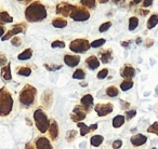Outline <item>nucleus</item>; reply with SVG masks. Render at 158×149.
Here are the masks:
<instances>
[{"instance_id": "603ef678", "label": "nucleus", "mask_w": 158, "mask_h": 149, "mask_svg": "<svg viewBox=\"0 0 158 149\" xmlns=\"http://www.w3.org/2000/svg\"><path fill=\"white\" fill-rule=\"evenodd\" d=\"M18 1H21V2L24 3H31V0H18Z\"/></svg>"}, {"instance_id": "39448f33", "label": "nucleus", "mask_w": 158, "mask_h": 149, "mask_svg": "<svg viewBox=\"0 0 158 149\" xmlns=\"http://www.w3.org/2000/svg\"><path fill=\"white\" fill-rule=\"evenodd\" d=\"M91 48V43L88 39L84 38H78V39L73 40L69 43V50L74 53H85Z\"/></svg>"}, {"instance_id": "3c124183", "label": "nucleus", "mask_w": 158, "mask_h": 149, "mask_svg": "<svg viewBox=\"0 0 158 149\" xmlns=\"http://www.w3.org/2000/svg\"><path fill=\"white\" fill-rule=\"evenodd\" d=\"M132 2H133V5H139V3L143 2V0H132Z\"/></svg>"}, {"instance_id": "49530a36", "label": "nucleus", "mask_w": 158, "mask_h": 149, "mask_svg": "<svg viewBox=\"0 0 158 149\" xmlns=\"http://www.w3.org/2000/svg\"><path fill=\"white\" fill-rule=\"evenodd\" d=\"M25 149H37V148H35V145H34L33 142H29L25 145Z\"/></svg>"}, {"instance_id": "c9c22d12", "label": "nucleus", "mask_w": 158, "mask_h": 149, "mask_svg": "<svg viewBox=\"0 0 158 149\" xmlns=\"http://www.w3.org/2000/svg\"><path fill=\"white\" fill-rule=\"evenodd\" d=\"M107 76H108V68H103V69L100 70V71L98 72V74H97L98 79H100V80L105 79Z\"/></svg>"}, {"instance_id": "a211bd4d", "label": "nucleus", "mask_w": 158, "mask_h": 149, "mask_svg": "<svg viewBox=\"0 0 158 149\" xmlns=\"http://www.w3.org/2000/svg\"><path fill=\"white\" fill-rule=\"evenodd\" d=\"M53 102V93L50 90H46L41 95V104L46 108H49Z\"/></svg>"}, {"instance_id": "79ce46f5", "label": "nucleus", "mask_w": 158, "mask_h": 149, "mask_svg": "<svg viewBox=\"0 0 158 149\" xmlns=\"http://www.w3.org/2000/svg\"><path fill=\"white\" fill-rule=\"evenodd\" d=\"M134 116H136V110H128L126 111V119L127 120H131L132 118H134Z\"/></svg>"}, {"instance_id": "6ab92c4d", "label": "nucleus", "mask_w": 158, "mask_h": 149, "mask_svg": "<svg viewBox=\"0 0 158 149\" xmlns=\"http://www.w3.org/2000/svg\"><path fill=\"white\" fill-rule=\"evenodd\" d=\"M1 77L5 81H11L12 80V74H11V65L8 63L7 65L1 67Z\"/></svg>"}, {"instance_id": "4be33fe9", "label": "nucleus", "mask_w": 158, "mask_h": 149, "mask_svg": "<svg viewBox=\"0 0 158 149\" xmlns=\"http://www.w3.org/2000/svg\"><path fill=\"white\" fill-rule=\"evenodd\" d=\"M52 25L55 28H64V27L67 26V21L64 18H55L52 20Z\"/></svg>"}, {"instance_id": "5fc2aeb1", "label": "nucleus", "mask_w": 158, "mask_h": 149, "mask_svg": "<svg viewBox=\"0 0 158 149\" xmlns=\"http://www.w3.org/2000/svg\"><path fill=\"white\" fill-rule=\"evenodd\" d=\"M80 86H81V87H87V86H88V83H86V82H80Z\"/></svg>"}, {"instance_id": "6e6d98bb", "label": "nucleus", "mask_w": 158, "mask_h": 149, "mask_svg": "<svg viewBox=\"0 0 158 149\" xmlns=\"http://www.w3.org/2000/svg\"><path fill=\"white\" fill-rule=\"evenodd\" d=\"M135 42H136V43H138V44H139V43H141V42H142V39H141V38H138Z\"/></svg>"}, {"instance_id": "a878e982", "label": "nucleus", "mask_w": 158, "mask_h": 149, "mask_svg": "<svg viewBox=\"0 0 158 149\" xmlns=\"http://www.w3.org/2000/svg\"><path fill=\"white\" fill-rule=\"evenodd\" d=\"M0 21H1V25H5L6 23H12L13 22V18L11 15H9L7 11L2 10L0 12Z\"/></svg>"}, {"instance_id": "cd10ccee", "label": "nucleus", "mask_w": 158, "mask_h": 149, "mask_svg": "<svg viewBox=\"0 0 158 149\" xmlns=\"http://www.w3.org/2000/svg\"><path fill=\"white\" fill-rule=\"evenodd\" d=\"M31 56H33V50L28 48L23 51L22 53H20V54L18 55V58L20 59V61H27V59L31 58Z\"/></svg>"}, {"instance_id": "8fccbe9b", "label": "nucleus", "mask_w": 158, "mask_h": 149, "mask_svg": "<svg viewBox=\"0 0 158 149\" xmlns=\"http://www.w3.org/2000/svg\"><path fill=\"white\" fill-rule=\"evenodd\" d=\"M5 64H8V63H7V59H6L5 55H3V54H1V65H2V66H5Z\"/></svg>"}, {"instance_id": "4468645a", "label": "nucleus", "mask_w": 158, "mask_h": 149, "mask_svg": "<svg viewBox=\"0 0 158 149\" xmlns=\"http://www.w3.org/2000/svg\"><path fill=\"white\" fill-rule=\"evenodd\" d=\"M49 136H50V139L52 142L57 139L59 137V124L57 122L54 120V119H51V122H50V127H49Z\"/></svg>"}, {"instance_id": "f3484780", "label": "nucleus", "mask_w": 158, "mask_h": 149, "mask_svg": "<svg viewBox=\"0 0 158 149\" xmlns=\"http://www.w3.org/2000/svg\"><path fill=\"white\" fill-rule=\"evenodd\" d=\"M130 142H131V144L133 145L134 147H140V146H143V145L147 142V137L140 133L134 134L131 137V139H130Z\"/></svg>"}, {"instance_id": "72a5a7b5", "label": "nucleus", "mask_w": 158, "mask_h": 149, "mask_svg": "<svg viewBox=\"0 0 158 149\" xmlns=\"http://www.w3.org/2000/svg\"><path fill=\"white\" fill-rule=\"evenodd\" d=\"M77 134H78V132H77V131H75V130H69V131L66 133V136H65L66 140H67V142H69V143L73 142V140L76 138Z\"/></svg>"}, {"instance_id": "c756f323", "label": "nucleus", "mask_w": 158, "mask_h": 149, "mask_svg": "<svg viewBox=\"0 0 158 149\" xmlns=\"http://www.w3.org/2000/svg\"><path fill=\"white\" fill-rule=\"evenodd\" d=\"M97 0H80V6H84L87 9L93 10L97 8Z\"/></svg>"}, {"instance_id": "dca6fc26", "label": "nucleus", "mask_w": 158, "mask_h": 149, "mask_svg": "<svg viewBox=\"0 0 158 149\" xmlns=\"http://www.w3.org/2000/svg\"><path fill=\"white\" fill-rule=\"evenodd\" d=\"M100 61L103 64H108L113 59V50L112 49H105V50L100 51Z\"/></svg>"}, {"instance_id": "9d476101", "label": "nucleus", "mask_w": 158, "mask_h": 149, "mask_svg": "<svg viewBox=\"0 0 158 149\" xmlns=\"http://www.w3.org/2000/svg\"><path fill=\"white\" fill-rule=\"evenodd\" d=\"M94 110L99 117H105L113 112V110H114V105H113L112 103L97 104V105L94 106Z\"/></svg>"}, {"instance_id": "f03ea898", "label": "nucleus", "mask_w": 158, "mask_h": 149, "mask_svg": "<svg viewBox=\"0 0 158 149\" xmlns=\"http://www.w3.org/2000/svg\"><path fill=\"white\" fill-rule=\"evenodd\" d=\"M36 97H37V89L31 84H25L19 95L21 105L25 108H29L31 106H33L36 102Z\"/></svg>"}, {"instance_id": "a18cd8bd", "label": "nucleus", "mask_w": 158, "mask_h": 149, "mask_svg": "<svg viewBox=\"0 0 158 149\" xmlns=\"http://www.w3.org/2000/svg\"><path fill=\"white\" fill-rule=\"evenodd\" d=\"M138 13L141 14L142 16H145V15H147V14L149 13V11H148V10H144V9H139L138 10Z\"/></svg>"}, {"instance_id": "de8ad7c7", "label": "nucleus", "mask_w": 158, "mask_h": 149, "mask_svg": "<svg viewBox=\"0 0 158 149\" xmlns=\"http://www.w3.org/2000/svg\"><path fill=\"white\" fill-rule=\"evenodd\" d=\"M153 43H154V41H153V40H151V39H147V40H146V43H145V46H148V48H149V46H153Z\"/></svg>"}, {"instance_id": "09e8293b", "label": "nucleus", "mask_w": 158, "mask_h": 149, "mask_svg": "<svg viewBox=\"0 0 158 149\" xmlns=\"http://www.w3.org/2000/svg\"><path fill=\"white\" fill-rule=\"evenodd\" d=\"M131 43V40H128V41H123V42H121V46H125V48H128V46Z\"/></svg>"}, {"instance_id": "9b49d317", "label": "nucleus", "mask_w": 158, "mask_h": 149, "mask_svg": "<svg viewBox=\"0 0 158 149\" xmlns=\"http://www.w3.org/2000/svg\"><path fill=\"white\" fill-rule=\"evenodd\" d=\"M120 76L125 79H132L135 76V69L130 64H125L120 69Z\"/></svg>"}, {"instance_id": "ddd939ff", "label": "nucleus", "mask_w": 158, "mask_h": 149, "mask_svg": "<svg viewBox=\"0 0 158 149\" xmlns=\"http://www.w3.org/2000/svg\"><path fill=\"white\" fill-rule=\"evenodd\" d=\"M80 55H74L69 54V53H66L64 55V63L66 64L69 67H76L78 66V64L80 63Z\"/></svg>"}, {"instance_id": "7c9ffc66", "label": "nucleus", "mask_w": 158, "mask_h": 149, "mask_svg": "<svg viewBox=\"0 0 158 149\" xmlns=\"http://www.w3.org/2000/svg\"><path fill=\"white\" fill-rule=\"evenodd\" d=\"M105 93L108 97H116V96H118V94H119V90L117 89V87L110 86L106 89Z\"/></svg>"}, {"instance_id": "bb28decb", "label": "nucleus", "mask_w": 158, "mask_h": 149, "mask_svg": "<svg viewBox=\"0 0 158 149\" xmlns=\"http://www.w3.org/2000/svg\"><path fill=\"white\" fill-rule=\"evenodd\" d=\"M16 74L23 76V77H29L31 74V69L28 66H21V67L16 68Z\"/></svg>"}, {"instance_id": "aec40b11", "label": "nucleus", "mask_w": 158, "mask_h": 149, "mask_svg": "<svg viewBox=\"0 0 158 149\" xmlns=\"http://www.w3.org/2000/svg\"><path fill=\"white\" fill-rule=\"evenodd\" d=\"M80 105L85 106L86 108L90 109L91 107H93V96L91 94H86L81 97L80 99Z\"/></svg>"}, {"instance_id": "20e7f679", "label": "nucleus", "mask_w": 158, "mask_h": 149, "mask_svg": "<svg viewBox=\"0 0 158 149\" xmlns=\"http://www.w3.org/2000/svg\"><path fill=\"white\" fill-rule=\"evenodd\" d=\"M34 121H35L36 127L40 133H46L50 127L51 120L48 118V115L41 108H38L34 111Z\"/></svg>"}, {"instance_id": "473e14b6", "label": "nucleus", "mask_w": 158, "mask_h": 149, "mask_svg": "<svg viewBox=\"0 0 158 149\" xmlns=\"http://www.w3.org/2000/svg\"><path fill=\"white\" fill-rule=\"evenodd\" d=\"M139 25V18L136 16H131L129 18V25H128V28H129L130 31L134 30V29L138 27Z\"/></svg>"}, {"instance_id": "ea45409f", "label": "nucleus", "mask_w": 158, "mask_h": 149, "mask_svg": "<svg viewBox=\"0 0 158 149\" xmlns=\"http://www.w3.org/2000/svg\"><path fill=\"white\" fill-rule=\"evenodd\" d=\"M44 67L47 68V70L49 71H55L62 68V65H49V64H44Z\"/></svg>"}, {"instance_id": "2eb2a0df", "label": "nucleus", "mask_w": 158, "mask_h": 149, "mask_svg": "<svg viewBox=\"0 0 158 149\" xmlns=\"http://www.w3.org/2000/svg\"><path fill=\"white\" fill-rule=\"evenodd\" d=\"M85 63H86V66L90 70L98 69V68L100 67V65H101V61H100L95 55H90L89 57H87Z\"/></svg>"}, {"instance_id": "e433bc0d", "label": "nucleus", "mask_w": 158, "mask_h": 149, "mask_svg": "<svg viewBox=\"0 0 158 149\" xmlns=\"http://www.w3.org/2000/svg\"><path fill=\"white\" fill-rule=\"evenodd\" d=\"M147 132H148V133H153V134L158 135V121L154 122L153 124H152L151 127L147 129Z\"/></svg>"}, {"instance_id": "6e6552de", "label": "nucleus", "mask_w": 158, "mask_h": 149, "mask_svg": "<svg viewBox=\"0 0 158 149\" xmlns=\"http://www.w3.org/2000/svg\"><path fill=\"white\" fill-rule=\"evenodd\" d=\"M75 5H72L69 2H65V1H62V2L57 3L56 5V9H55V13L57 15H62L64 18H67V16H70V14L74 11Z\"/></svg>"}, {"instance_id": "4d7b16f0", "label": "nucleus", "mask_w": 158, "mask_h": 149, "mask_svg": "<svg viewBox=\"0 0 158 149\" xmlns=\"http://www.w3.org/2000/svg\"><path fill=\"white\" fill-rule=\"evenodd\" d=\"M120 1H121V0H114L115 3H118V2H120Z\"/></svg>"}, {"instance_id": "f8f14e48", "label": "nucleus", "mask_w": 158, "mask_h": 149, "mask_svg": "<svg viewBox=\"0 0 158 149\" xmlns=\"http://www.w3.org/2000/svg\"><path fill=\"white\" fill-rule=\"evenodd\" d=\"M35 145L37 149H53L50 139L46 136H40L35 140Z\"/></svg>"}, {"instance_id": "2f4dec72", "label": "nucleus", "mask_w": 158, "mask_h": 149, "mask_svg": "<svg viewBox=\"0 0 158 149\" xmlns=\"http://www.w3.org/2000/svg\"><path fill=\"white\" fill-rule=\"evenodd\" d=\"M73 78L77 80H84L86 78V71H85L82 68H78L74 71L73 74Z\"/></svg>"}, {"instance_id": "5701e85b", "label": "nucleus", "mask_w": 158, "mask_h": 149, "mask_svg": "<svg viewBox=\"0 0 158 149\" xmlns=\"http://www.w3.org/2000/svg\"><path fill=\"white\" fill-rule=\"evenodd\" d=\"M77 127L80 129V135L81 136H86L87 134H89V133H91L92 132V129H91V125L89 127V125H87V124H85L84 122H78L77 123Z\"/></svg>"}, {"instance_id": "f257e3e1", "label": "nucleus", "mask_w": 158, "mask_h": 149, "mask_svg": "<svg viewBox=\"0 0 158 149\" xmlns=\"http://www.w3.org/2000/svg\"><path fill=\"white\" fill-rule=\"evenodd\" d=\"M47 9L40 1H33L25 9V18L29 23L41 22L47 18Z\"/></svg>"}, {"instance_id": "1a4fd4ad", "label": "nucleus", "mask_w": 158, "mask_h": 149, "mask_svg": "<svg viewBox=\"0 0 158 149\" xmlns=\"http://www.w3.org/2000/svg\"><path fill=\"white\" fill-rule=\"evenodd\" d=\"M26 28H27V24L25 22L14 25V26L12 27L11 29H9V30L7 31V34H6V35L3 36L2 38H1V40H2V41H6V40H9L10 38L18 36L19 34L25 33V31H26Z\"/></svg>"}, {"instance_id": "0eeeda50", "label": "nucleus", "mask_w": 158, "mask_h": 149, "mask_svg": "<svg viewBox=\"0 0 158 149\" xmlns=\"http://www.w3.org/2000/svg\"><path fill=\"white\" fill-rule=\"evenodd\" d=\"M90 111V109L86 108L85 106L82 105H76L74 107L72 111V115H70V119H72L74 122L78 123V122H81L84 119H86L87 114Z\"/></svg>"}, {"instance_id": "37998d69", "label": "nucleus", "mask_w": 158, "mask_h": 149, "mask_svg": "<svg viewBox=\"0 0 158 149\" xmlns=\"http://www.w3.org/2000/svg\"><path fill=\"white\" fill-rule=\"evenodd\" d=\"M113 149H120L123 146V140L121 139H116L115 142H113Z\"/></svg>"}, {"instance_id": "58836bf2", "label": "nucleus", "mask_w": 158, "mask_h": 149, "mask_svg": "<svg viewBox=\"0 0 158 149\" xmlns=\"http://www.w3.org/2000/svg\"><path fill=\"white\" fill-rule=\"evenodd\" d=\"M51 46H52V49H56V48L63 49L65 48V42L61 41V40H55V41H53L51 43Z\"/></svg>"}, {"instance_id": "b1692460", "label": "nucleus", "mask_w": 158, "mask_h": 149, "mask_svg": "<svg viewBox=\"0 0 158 149\" xmlns=\"http://www.w3.org/2000/svg\"><path fill=\"white\" fill-rule=\"evenodd\" d=\"M158 24V13H155V14H152L149 16V18L147 20V23H146V27L147 29H152Z\"/></svg>"}, {"instance_id": "4c0bfd02", "label": "nucleus", "mask_w": 158, "mask_h": 149, "mask_svg": "<svg viewBox=\"0 0 158 149\" xmlns=\"http://www.w3.org/2000/svg\"><path fill=\"white\" fill-rule=\"evenodd\" d=\"M110 27H112V22H105L100 26L99 31L100 33H105V31H107Z\"/></svg>"}, {"instance_id": "423d86ee", "label": "nucleus", "mask_w": 158, "mask_h": 149, "mask_svg": "<svg viewBox=\"0 0 158 149\" xmlns=\"http://www.w3.org/2000/svg\"><path fill=\"white\" fill-rule=\"evenodd\" d=\"M69 18L76 22H85L90 18V12L84 6H76Z\"/></svg>"}, {"instance_id": "13d9d810", "label": "nucleus", "mask_w": 158, "mask_h": 149, "mask_svg": "<svg viewBox=\"0 0 158 149\" xmlns=\"http://www.w3.org/2000/svg\"><path fill=\"white\" fill-rule=\"evenodd\" d=\"M153 149H156V148H153Z\"/></svg>"}, {"instance_id": "c85d7f7f", "label": "nucleus", "mask_w": 158, "mask_h": 149, "mask_svg": "<svg viewBox=\"0 0 158 149\" xmlns=\"http://www.w3.org/2000/svg\"><path fill=\"white\" fill-rule=\"evenodd\" d=\"M133 84H134V82L132 81V79H125L120 83L121 91H123V92H127V91H129L130 89H132Z\"/></svg>"}, {"instance_id": "7ed1b4c3", "label": "nucleus", "mask_w": 158, "mask_h": 149, "mask_svg": "<svg viewBox=\"0 0 158 149\" xmlns=\"http://www.w3.org/2000/svg\"><path fill=\"white\" fill-rule=\"evenodd\" d=\"M13 108V99L7 89L3 87L0 90V115L2 117L9 116Z\"/></svg>"}, {"instance_id": "393cba45", "label": "nucleus", "mask_w": 158, "mask_h": 149, "mask_svg": "<svg viewBox=\"0 0 158 149\" xmlns=\"http://www.w3.org/2000/svg\"><path fill=\"white\" fill-rule=\"evenodd\" d=\"M104 142V137L102 135H93L90 138V144L93 147H100Z\"/></svg>"}, {"instance_id": "412c9836", "label": "nucleus", "mask_w": 158, "mask_h": 149, "mask_svg": "<svg viewBox=\"0 0 158 149\" xmlns=\"http://www.w3.org/2000/svg\"><path fill=\"white\" fill-rule=\"evenodd\" d=\"M125 121H126L125 116H123V115H117V116H115L114 119H113V127H114L115 129L121 127L125 124Z\"/></svg>"}, {"instance_id": "a19ab883", "label": "nucleus", "mask_w": 158, "mask_h": 149, "mask_svg": "<svg viewBox=\"0 0 158 149\" xmlns=\"http://www.w3.org/2000/svg\"><path fill=\"white\" fill-rule=\"evenodd\" d=\"M11 43L14 46H20L22 44V39L20 37H18V36H15V37H13L11 39Z\"/></svg>"}, {"instance_id": "864d4df0", "label": "nucleus", "mask_w": 158, "mask_h": 149, "mask_svg": "<svg viewBox=\"0 0 158 149\" xmlns=\"http://www.w3.org/2000/svg\"><path fill=\"white\" fill-rule=\"evenodd\" d=\"M110 0H99V2L100 3H106V2H108Z\"/></svg>"}, {"instance_id": "c03bdc74", "label": "nucleus", "mask_w": 158, "mask_h": 149, "mask_svg": "<svg viewBox=\"0 0 158 149\" xmlns=\"http://www.w3.org/2000/svg\"><path fill=\"white\" fill-rule=\"evenodd\" d=\"M153 1H154V0H143L142 7L143 8H148V7H151V6L153 5Z\"/></svg>"}, {"instance_id": "f704fd0d", "label": "nucleus", "mask_w": 158, "mask_h": 149, "mask_svg": "<svg viewBox=\"0 0 158 149\" xmlns=\"http://www.w3.org/2000/svg\"><path fill=\"white\" fill-rule=\"evenodd\" d=\"M106 40L103 39V38H101V39H97L94 40L93 42H91V48H100V46H102L103 44H105Z\"/></svg>"}]
</instances>
